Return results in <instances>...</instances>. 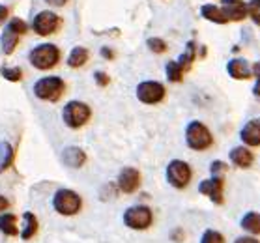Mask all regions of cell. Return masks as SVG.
Returning a JSON list of instances; mask_svg holds the SVG:
<instances>
[{
    "label": "cell",
    "instance_id": "obj_31",
    "mask_svg": "<svg viewBox=\"0 0 260 243\" xmlns=\"http://www.w3.org/2000/svg\"><path fill=\"white\" fill-rule=\"evenodd\" d=\"M234 243H260L258 239H254V237H249V236H243V237H238Z\"/></svg>",
    "mask_w": 260,
    "mask_h": 243
},
{
    "label": "cell",
    "instance_id": "obj_18",
    "mask_svg": "<svg viewBox=\"0 0 260 243\" xmlns=\"http://www.w3.org/2000/svg\"><path fill=\"white\" fill-rule=\"evenodd\" d=\"M242 228L251 232V234H260V214L256 212H249L243 215L242 219Z\"/></svg>",
    "mask_w": 260,
    "mask_h": 243
},
{
    "label": "cell",
    "instance_id": "obj_11",
    "mask_svg": "<svg viewBox=\"0 0 260 243\" xmlns=\"http://www.w3.org/2000/svg\"><path fill=\"white\" fill-rule=\"evenodd\" d=\"M221 12L225 13L226 21H242L247 17V8L242 0H223Z\"/></svg>",
    "mask_w": 260,
    "mask_h": 243
},
{
    "label": "cell",
    "instance_id": "obj_7",
    "mask_svg": "<svg viewBox=\"0 0 260 243\" xmlns=\"http://www.w3.org/2000/svg\"><path fill=\"white\" fill-rule=\"evenodd\" d=\"M125 226H129L133 230H144L152 225V212L146 206H133L127 207L124 214Z\"/></svg>",
    "mask_w": 260,
    "mask_h": 243
},
{
    "label": "cell",
    "instance_id": "obj_10",
    "mask_svg": "<svg viewBox=\"0 0 260 243\" xmlns=\"http://www.w3.org/2000/svg\"><path fill=\"white\" fill-rule=\"evenodd\" d=\"M58 23H60V19L56 13L42 12L34 17L32 28H34L36 34H40V36H49V34H53L54 30L58 28Z\"/></svg>",
    "mask_w": 260,
    "mask_h": 243
},
{
    "label": "cell",
    "instance_id": "obj_2",
    "mask_svg": "<svg viewBox=\"0 0 260 243\" xmlns=\"http://www.w3.org/2000/svg\"><path fill=\"white\" fill-rule=\"evenodd\" d=\"M60 58V51L51 43H43V45H38V47L30 53V62L34 67L38 70H51L56 65Z\"/></svg>",
    "mask_w": 260,
    "mask_h": 243
},
{
    "label": "cell",
    "instance_id": "obj_32",
    "mask_svg": "<svg viewBox=\"0 0 260 243\" xmlns=\"http://www.w3.org/2000/svg\"><path fill=\"white\" fill-rule=\"evenodd\" d=\"M45 2H49L51 6H56V8H60V6H64L68 0H45Z\"/></svg>",
    "mask_w": 260,
    "mask_h": 243
},
{
    "label": "cell",
    "instance_id": "obj_34",
    "mask_svg": "<svg viewBox=\"0 0 260 243\" xmlns=\"http://www.w3.org/2000/svg\"><path fill=\"white\" fill-rule=\"evenodd\" d=\"M8 206H10V202H8L4 196H0V212H2V210H6Z\"/></svg>",
    "mask_w": 260,
    "mask_h": 243
},
{
    "label": "cell",
    "instance_id": "obj_24",
    "mask_svg": "<svg viewBox=\"0 0 260 243\" xmlns=\"http://www.w3.org/2000/svg\"><path fill=\"white\" fill-rule=\"evenodd\" d=\"M182 77H183V70L180 67V64L174 62V60L169 62V64H167V79H169L171 83H180Z\"/></svg>",
    "mask_w": 260,
    "mask_h": 243
},
{
    "label": "cell",
    "instance_id": "obj_3",
    "mask_svg": "<svg viewBox=\"0 0 260 243\" xmlns=\"http://www.w3.org/2000/svg\"><path fill=\"white\" fill-rule=\"evenodd\" d=\"M62 118H64L66 125L71 127V129H77L81 125H84L90 118V107L83 101H70L64 107V113H62Z\"/></svg>",
    "mask_w": 260,
    "mask_h": 243
},
{
    "label": "cell",
    "instance_id": "obj_22",
    "mask_svg": "<svg viewBox=\"0 0 260 243\" xmlns=\"http://www.w3.org/2000/svg\"><path fill=\"white\" fill-rule=\"evenodd\" d=\"M86 60H88V51H86L84 47H75L70 53L68 64H70L71 67H81V65L86 64Z\"/></svg>",
    "mask_w": 260,
    "mask_h": 243
},
{
    "label": "cell",
    "instance_id": "obj_23",
    "mask_svg": "<svg viewBox=\"0 0 260 243\" xmlns=\"http://www.w3.org/2000/svg\"><path fill=\"white\" fill-rule=\"evenodd\" d=\"M13 161V148L8 143H0V172H4Z\"/></svg>",
    "mask_w": 260,
    "mask_h": 243
},
{
    "label": "cell",
    "instance_id": "obj_26",
    "mask_svg": "<svg viewBox=\"0 0 260 243\" xmlns=\"http://www.w3.org/2000/svg\"><path fill=\"white\" fill-rule=\"evenodd\" d=\"M247 15L253 19L254 23L260 24V0H251L247 6Z\"/></svg>",
    "mask_w": 260,
    "mask_h": 243
},
{
    "label": "cell",
    "instance_id": "obj_25",
    "mask_svg": "<svg viewBox=\"0 0 260 243\" xmlns=\"http://www.w3.org/2000/svg\"><path fill=\"white\" fill-rule=\"evenodd\" d=\"M201 243H225V237L217 230H206L202 234Z\"/></svg>",
    "mask_w": 260,
    "mask_h": 243
},
{
    "label": "cell",
    "instance_id": "obj_6",
    "mask_svg": "<svg viewBox=\"0 0 260 243\" xmlns=\"http://www.w3.org/2000/svg\"><path fill=\"white\" fill-rule=\"evenodd\" d=\"M167 180L172 187L183 189L191 182V166L185 161L174 159L167 166Z\"/></svg>",
    "mask_w": 260,
    "mask_h": 243
},
{
    "label": "cell",
    "instance_id": "obj_5",
    "mask_svg": "<svg viewBox=\"0 0 260 243\" xmlns=\"http://www.w3.org/2000/svg\"><path fill=\"white\" fill-rule=\"evenodd\" d=\"M53 206L62 215H75L81 210V196L70 189H60L53 198Z\"/></svg>",
    "mask_w": 260,
    "mask_h": 243
},
{
    "label": "cell",
    "instance_id": "obj_14",
    "mask_svg": "<svg viewBox=\"0 0 260 243\" xmlns=\"http://www.w3.org/2000/svg\"><path fill=\"white\" fill-rule=\"evenodd\" d=\"M62 161H64L70 168H79V166L84 165L86 154H84L81 148H77V146H68V148L62 152Z\"/></svg>",
    "mask_w": 260,
    "mask_h": 243
},
{
    "label": "cell",
    "instance_id": "obj_15",
    "mask_svg": "<svg viewBox=\"0 0 260 243\" xmlns=\"http://www.w3.org/2000/svg\"><path fill=\"white\" fill-rule=\"evenodd\" d=\"M226 72H229V75H231L232 79H240V81H245V79H249L253 75L251 70L247 67V62L242 58L231 60L229 65H226Z\"/></svg>",
    "mask_w": 260,
    "mask_h": 243
},
{
    "label": "cell",
    "instance_id": "obj_28",
    "mask_svg": "<svg viewBox=\"0 0 260 243\" xmlns=\"http://www.w3.org/2000/svg\"><path fill=\"white\" fill-rule=\"evenodd\" d=\"M6 28L12 30L13 34H17V36H19V34H24L28 26H26V23H24V21H21V19H12V21L8 23Z\"/></svg>",
    "mask_w": 260,
    "mask_h": 243
},
{
    "label": "cell",
    "instance_id": "obj_20",
    "mask_svg": "<svg viewBox=\"0 0 260 243\" xmlns=\"http://www.w3.org/2000/svg\"><path fill=\"white\" fill-rule=\"evenodd\" d=\"M0 230L4 232L6 236H15L17 234V219L15 215L6 214V215H0Z\"/></svg>",
    "mask_w": 260,
    "mask_h": 243
},
{
    "label": "cell",
    "instance_id": "obj_4",
    "mask_svg": "<svg viewBox=\"0 0 260 243\" xmlns=\"http://www.w3.org/2000/svg\"><path fill=\"white\" fill-rule=\"evenodd\" d=\"M62 92H64V81L60 77L40 79V81L34 84V94L38 95L40 99L58 101Z\"/></svg>",
    "mask_w": 260,
    "mask_h": 243
},
{
    "label": "cell",
    "instance_id": "obj_33",
    "mask_svg": "<svg viewBox=\"0 0 260 243\" xmlns=\"http://www.w3.org/2000/svg\"><path fill=\"white\" fill-rule=\"evenodd\" d=\"M6 17H8V8L0 6V23H2V21H6Z\"/></svg>",
    "mask_w": 260,
    "mask_h": 243
},
{
    "label": "cell",
    "instance_id": "obj_13",
    "mask_svg": "<svg viewBox=\"0 0 260 243\" xmlns=\"http://www.w3.org/2000/svg\"><path fill=\"white\" fill-rule=\"evenodd\" d=\"M240 136L247 146H260V118H254L243 125Z\"/></svg>",
    "mask_w": 260,
    "mask_h": 243
},
{
    "label": "cell",
    "instance_id": "obj_19",
    "mask_svg": "<svg viewBox=\"0 0 260 243\" xmlns=\"http://www.w3.org/2000/svg\"><path fill=\"white\" fill-rule=\"evenodd\" d=\"M0 43H2V51H4V53L12 54L13 51H15V47H17L19 36H17V34H13L12 30L4 28V32H2V38H0Z\"/></svg>",
    "mask_w": 260,
    "mask_h": 243
},
{
    "label": "cell",
    "instance_id": "obj_35",
    "mask_svg": "<svg viewBox=\"0 0 260 243\" xmlns=\"http://www.w3.org/2000/svg\"><path fill=\"white\" fill-rule=\"evenodd\" d=\"M101 54H103V56H107L109 60L113 58V51H111V49H105V47H103V49H101Z\"/></svg>",
    "mask_w": 260,
    "mask_h": 243
},
{
    "label": "cell",
    "instance_id": "obj_29",
    "mask_svg": "<svg viewBox=\"0 0 260 243\" xmlns=\"http://www.w3.org/2000/svg\"><path fill=\"white\" fill-rule=\"evenodd\" d=\"M2 77L8 79V81H19L21 70L19 67H2Z\"/></svg>",
    "mask_w": 260,
    "mask_h": 243
},
{
    "label": "cell",
    "instance_id": "obj_30",
    "mask_svg": "<svg viewBox=\"0 0 260 243\" xmlns=\"http://www.w3.org/2000/svg\"><path fill=\"white\" fill-rule=\"evenodd\" d=\"M94 77H95V83L100 84V86H105V84H109V77H107L105 73L95 72V73H94Z\"/></svg>",
    "mask_w": 260,
    "mask_h": 243
},
{
    "label": "cell",
    "instance_id": "obj_12",
    "mask_svg": "<svg viewBox=\"0 0 260 243\" xmlns=\"http://www.w3.org/2000/svg\"><path fill=\"white\" fill-rule=\"evenodd\" d=\"M139 184H141V174H139V170H135V168H124V170L120 172L118 176V187L120 191H124V193H133V191L139 187Z\"/></svg>",
    "mask_w": 260,
    "mask_h": 243
},
{
    "label": "cell",
    "instance_id": "obj_8",
    "mask_svg": "<svg viewBox=\"0 0 260 243\" xmlns=\"http://www.w3.org/2000/svg\"><path fill=\"white\" fill-rule=\"evenodd\" d=\"M137 97L146 103V105H154V103H159L163 97H165V88L161 83H155V81H144L137 86Z\"/></svg>",
    "mask_w": 260,
    "mask_h": 243
},
{
    "label": "cell",
    "instance_id": "obj_16",
    "mask_svg": "<svg viewBox=\"0 0 260 243\" xmlns=\"http://www.w3.org/2000/svg\"><path fill=\"white\" fill-rule=\"evenodd\" d=\"M231 161L236 166H240V168H247L253 163V154L247 148H240L238 146V148H234L231 152Z\"/></svg>",
    "mask_w": 260,
    "mask_h": 243
},
{
    "label": "cell",
    "instance_id": "obj_27",
    "mask_svg": "<svg viewBox=\"0 0 260 243\" xmlns=\"http://www.w3.org/2000/svg\"><path fill=\"white\" fill-rule=\"evenodd\" d=\"M148 47H150L152 53L159 54L167 51V43L163 42V40H159V38H150V40H148Z\"/></svg>",
    "mask_w": 260,
    "mask_h": 243
},
{
    "label": "cell",
    "instance_id": "obj_37",
    "mask_svg": "<svg viewBox=\"0 0 260 243\" xmlns=\"http://www.w3.org/2000/svg\"><path fill=\"white\" fill-rule=\"evenodd\" d=\"M254 95H256V97H260V79H258V83L254 84Z\"/></svg>",
    "mask_w": 260,
    "mask_h": 243
},
{
    "label": "cell",
    "instance_id": "obj_21",
    "mask_svg": "<svg viewBox=\"0 0 260 243\" xmlns=\"http://www.w3.org/2000/svg\"><path fill=\"white\" fill-rule=\"evenodd\" d=\"M23 219H24V228H23V232H21V237H23V239H30V237L36 234V230H38V219H36V215L30 214V212H26V214L23 215Z\"/></svg>",
    "mask_w": 260,
    "mask_h": 243
},
{
    "label": "cell",
    "instance_id": "obj_9",
    "mask_svg": "<svg viewBox=\"0 0 260 243\" xmlns=\"http://www.w3.org/2000/svg\"><path fill=\"white\" fill-rule=\"evenodd\" d=\"M223 185H225V180L221 174H212L210 180H204L199 185V191L202 195L208 196L210 200H213L215 204H223Z\"/></svg>",
    "mask_w": 260,
    "mask_h": 243
},
{
    "label": "cell",
    "instance_id": "obj_17",
    "mask_svg": "<svg viewBox=\"0 0 260 243\" xmlns=\"http://www.w3.org/2000/svg\"><path fill=\"white\" fill-rule=\"evenodd\" d=\"M201 12H202V17L208 19V21H212V23H217V24L226 23V17H225V13L221 12V8L212 6V4H204V6L201 8Z\"/></svg>",
    "mask_w": 260,
    "mask_h": 243
},
{
    "label": "cell",
    "instance_id": "obj_36",
    "mask_svg": "<svg viewBox=\"0 0 260 243\" xmlns=\"http://www.w3.org/2000/svg\"><path fill=\"white\" fill-rule=\"evenodd\" d=\"M251 73H254L256 77L260 79V62H256V64L253 65V70H251Z\"/></svg>",
    "mask_w": 260,
    "mask_h": 243
},
{
    "label": "cell",
    "instance_id": "obj_1",
    "mask_svg": "<svg viewBox=\"0 0 260 243\" xmlns=\"http://www.w3.org/2000/svg\"><path fill=\"white\" fill-rule=\"evenodd\" d=\"M185 141H187V146L191 150H197V152H202L212 146V133L206 125L201 124V122H191L185 129Z\"/></svg>",
    "mask_w": 260,
    "mask_h": 243
}]
</instances>
